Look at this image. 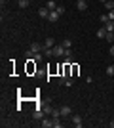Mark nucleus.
<instances>
[{
    "instance_id": "obj_1",
    "label": "nucleus",
    "mask_w": 114,
    "mask_h": 128,
    "mask_svg": "<svg viewBox=\"0 0 114 128\" xmlns=\"http://www.w3.org/2000/svg\"><path fill=\"white\" fill-rule=\"evenodd\" d=\"M53 58H63V56H65V46H63V44H61V46H53Z\"/></svg>"
},
{
    "instance_id": "obj_2",
    "label": "nucleus",
    "mask_w": 114,
    "mask_h": 128,
    "mask_svg": "<svg viewBox=\"0 0 114 128\" xmlns=\"http://www.w3.org/2000/svg\"><path fill=\"white\" fill-rule=\"evenodd\" d=\"M44 117H46V113H44V109H36V111L33 113V118H34V120H42Z\"/></svg>"
},
{
    "instance_id": "obj_3",
    "label": "nucleus",
    "mask_w": 114,
    "mask_h": 128,
    "mask_svg": "<svg viewBox=\"0 0 114 128\" xmlns=\"http://www.w3.org/2000/svg\"><path fill=\"white\" fill-rule=\"evenodd\" d=\"M44 44H40V42H34V44H31V50H33L34 54H38V52H44Z\"/></svg>"
},
{
    "instance_id": "obj_4",
    "label": "nucleus",
    "mask_w": 114,
    "mask_h": 128,
    "mask_svg": "<svg viewBox=\"0 0 114 128\" xmlns=\"http://www.w3.org/2000/svg\"><path fill=\"white\" fill-rule=\"evenodd\" d=\"M72 115V107H69V105H65V107H61V117H71Z\"/></svg>"
},
{
    "instance_id": "obj_5",
    "label": "nucleus",
    "mask_w": 114,
    "mask_h": 128,
    "mask_svg": "<svg viewBox=\"0 0 114 128\" xmlns=\"http://www.w3.org/2000/svg\"><path fill=\"white\" fill-rule=\"evenodd\" d=\"M40 126H42V128H51V126H53V118H46V117H44L42 122H40Z\"/></svg>"
},
{
    "instance_id": "obj_6",
    "label": "nucleus",
    "mask_w": 114,
    "mask_h": 128,
    "mask_svg": "<svg viewBox=\"0 0 114 128\" xmlns=\"http://www.w3.org/2000/svg\"><path fill=\"white\" fill-rule=\"evenodd\" d=\"M72 124H74L76 128H82V124H84V122H82V117H80V115H72Z\"/></svg>"
},
{
    "instance_id": "obj_7",
    "label": "nucleus",
    "mask_w": 114,
    "mask_h": 128,
    "mask_svg": "<svg viewBox=\"0 0 114 128\" xmlns=\"http://www.w3.org/2000/svg\"><path fill=\"white\" fill-rule=\"evenodd\" d=\"M76 8H78L80 12L87 10V2H86V0H78V2H76Z\"/></svg>"
},
{
    "instance_id": "obj_8",
    "label": "nucleus",
    "mask_w": 114,
    "mask_h": 128,
    "mask_svg": "<svg viewBox=\"0 0 114 128\" xmlns=\"http://www.w3.org/2000/svg\"><path fill=\"white\" fill-rule=\"evenodd\" d=\"M38 16H40V17H44V19H48L49 10H48V8H40V10H38Z\"/></svg>"
},
{
    "instance_id": "obj_9",
    "label": "nucleus",
    "mask_w": 114,
    "mask_h": 128,
    "mask_svg": "<svg viewBox=\"0 0 114 128\" xmlns=\"http://www.w3.org/2000/svg\"><path fill=\"white\" fill-rule=\"evenodd\" d=\"M48 19H49V21H57V19H59V14H57V10H53V12H49V16H48Z\"/></svg>"
},
{
    "instance_id": "obj_10",
    "label": "nucleus",
    "mask_w": 114,
    "mask_h": 128,
    "mask_svg": "<svg viewBox=\"0 0 114 128\" xmlns=\"http://www.w3.org/2000/svg\"><path fill=\"white\" fill-rule=\"evenodd\" d=\"M105 29H107L109 32H114V21H110V19H109V21L105 23Z\"/></svg>"
},
{
    "instance_id": "obj_11",
    "label": "nucleus",
    "mask_w": 114,
    "mask_h": 128,
    "mask_svg": "<svg viewBox=\"0 0 114 128\" xmlns=\"http://www.w3.org/2000/svg\"><path fill=\"white\" fill-rule=\"evenodd\" d=\"M44 46H46V48H53V46H55V40H53V38H46Z\"/></svg>"
},
{
    "instance_id": "obj_12",
    "label": "nucleus",
    "mask_w": 114,
    "mask_h": 128,
    "mask_svg": "<svg viewBox=\"0 0 114 128\" xmlns=\"http://www.w3.org/2000/svg\"><path fill=\"white\" fill-rule=\"evenodd\" d=\"M46 8H48L49 12H53V10H57V6H55V2H53V0H48V4H46Z\"/></svg>"
},
{
    "instance_id": "obj_13",
    "label": "nucleus",
    "mask_w": 114,
    "mask_h": 128,
    "mask_svg": "<svg viewBox=\"0 0 114 128\" xmlns=\"http://www.w3.org/2000/svg\"><path fill=\"white\" fill-rule=\"evenodd\" d=\"M105 36H107V29H105V27H101V29L97 31V38H105Z\"/></svg>"
},
{
    "instance_id": "obj_14",
    "label": "nucleus",
    "mask_w": 114,
    "mask_h": 128,
    "mask_svg": "<svg viewBox=\"0 0 114 128\" xmlns=\"http://www.w3.org/2000/svg\"><path fill=\"white\" fill-rule=\"evenodd\" d=\"M29 4H31V0H19V8H29Z\"/></svg>"
},
{
    "instance_id": "obj_15",
    "label": "nucleus",
    "mask_w": 114,
    "mask_h": 128,
    "mask_svg": "<svg viewBox=\"0 0 114 128\" xmlns=\"http://www.w3.org/2000/svg\"><path fill=\"white\" fill-rule=\"evenodd\" d=\"M105 8H107V10H114V0H107V2H105Z\"/></svg>"
},
{
    "instance_id": "obj_16",
    "label": "nucleus",
    "mask_w": 114,
    "mask_h": 128,
    "mask_svg": "<svg viewBox=\"0 0 114 128\" xmlns=\"http://www.w3.org/2000/svg\"><path fill=\"white\" fill-rule=\"evenodd\" d=\"M63 46H65V48L69 50V48L72 46V40H71V38H65V40H63Z\"/></svg>"
},
{
    "instance_id": "obj_17",
    "label": "nucleus",
    "mask_w": 114,
    "mask_h": 128,
    "mask_svg": "<svg viewBox=\"0 0 114 128\" xmlns=\"http://www.w3.org/2000/svg\"><path fill=\"white\" fill-rule=\"evenodd\" d=\"M105 38H107V40L112 44V42H114V32H109V31H107V36H105Z\"/></svg>"
},
{
    "instance_id": "obj_18",
    "label": "nucleus",
    "mask_w": 114,
    "mask_h": 128,
    "mask_svg": "<svg viewBox=\"0 0 114 128\" xmlns=\"http://www.w3.org/2000/svg\"><path fill=\"white\" fill-rule=\"evenodd\" d=\"M107 75H109V76L114 75V65H109V67H107Z\"/></svg>"
},
{
    "instance_id": "obj_19",
    "label": "nucleus",
    "mask_w": 114,
    "mask_h": 128,
    "mask_svg": "<svg viewBox=\"0 0 114 128\" xmlns=\"http://www.w3.org/2000/svg\"><path fill=\"white\" fill-rule=\"evenodd\" d=\"M51 111H53V107H44V113H46V115H51Z\"/></svg>"
},
{
    "instance_id": "obj_20",
    "label": "nucleus",
    "mask_w": 114,
    "mask_h": 128,
    "mask_svg": "<svg viewBox=\"0 0 114 128\" xmlns=\"http://www.w3.org/2000/svg\"><path fill=\"white\" fill-rule=\"evenodd\" d=\"M107 16H109L110 21H114V10H109V14H107Z\"/></svg>"
},
{
    "instance_id": "obj_21",
    "label": "nucleus",
    "mask_w": 114,
    "mask_h": 128,
    "mask_svg": "<svg viewBox=\"0 0 114 128\" xmlns=\"http://www.w3.org/2000/svg\"><path fill=\"white\" fill-rule=\"evenodd\" d=\"M57 14H59V16H63V14H65V8H63V6H57Z\"/></svg>"
},
{
    "instance_id": "obj_22",
    "label": "nucleus",
    "mask_w": 114,
    "mask_h": 128,
    "mask_svg": "<svg viewBox=\"0 0 114 128\" xmlns=\"http://www.w3.org/2000/svg\"><path fill=\"white\" fill-rule=\"evenodd\" d=\"M101 21H103V25H105V23L109 21V16H101Z\"/></svg>"
},
{
    "instance_id": "obj_23",
    "label": "nucleus",
    "mask_w": 114,
    "mask_h": 128,
    "mask_svg": "<svg viewBox=\"0 0 114 128\" xmlns=\"http://www.w3.org/2000/svg\"><path fill=\"white\" fill-rule=\"evenodd\" d=\"M110 56L114 58V44H110Z\"/></svg>"
},
{
    "instance_id": "obj_24",
    "label": "nucleus",
    "mask_w": 114,
    "mask_h": 128,
    "mask_svg": "<svg viewBox=\"0 0 114 128\" xmlns=\"http://www.w3.org/2000/svg\"><path fill=\"white\" fill-rule=\"evenodd\" d=\"M110 126H112V128H114V122H110Z\"/></svg>"
},
{
    "instance_id": "obj_25",
    "label": "nucleus",
    "mask_w": 114,
    "mask_h": 128,
    "mask_svg": "<svg viewBox=\"0 0 114 128\" xmlns=\"http://www.w3.org/2000/svg\"><path fill=\"white\" fill-rule=\"evenodd\" d=\"M101 2H103V4H105V2H107V0H101Z\"/></svg>"
}]
</instances>
